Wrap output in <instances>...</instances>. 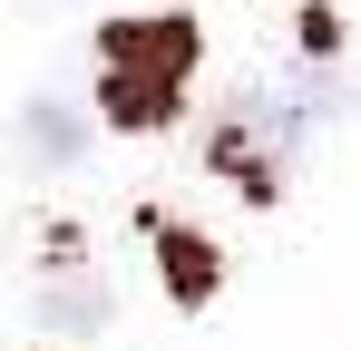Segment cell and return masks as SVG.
<instances>
[{"mask_svg": "<svg viewBox=\"0 0 361 351\" xmlns=\"http://www.w3.org/2000/svg\"><path fill=\"white\" fill-rule=\"evenodd\" d=\"M185 68H195V30L185 20H118L98 39V108H108V127H166Z\"/></svg>", "mask_w": 361, "mask_h": 351, "instance_id": "obj_1", "label": "cell"}, {"mask_svg": "<svg viewBox=\"0 0 361 351\" xmlns=\"http://www.w3.org/2000/svg\"><path fill=\"white\" fill-rule=\"evenodd\" d=\"M68 147H78V117H68L59 98H39V108H30V156H49V166H59Z\"/></svg>", "mask_w": 361, "mask_h": 351, "instance_id": "obj_3", "label": "cell"}, {"mask_svg": "<svg viewBox=\"0 0 361 351\" xmlns=\"http://www.w3.org/2000/svg\"><path fill=\"white\" fill-rule=\"evenodd\" d=\"M147 234H157V264H166L176 302H215V244H205L195 225H166V215H157Z\"/></svg>", "mask_w": 361, "mask_h": 351, "instance_id": "obj_2", "label": "cell"}]
</instances>
